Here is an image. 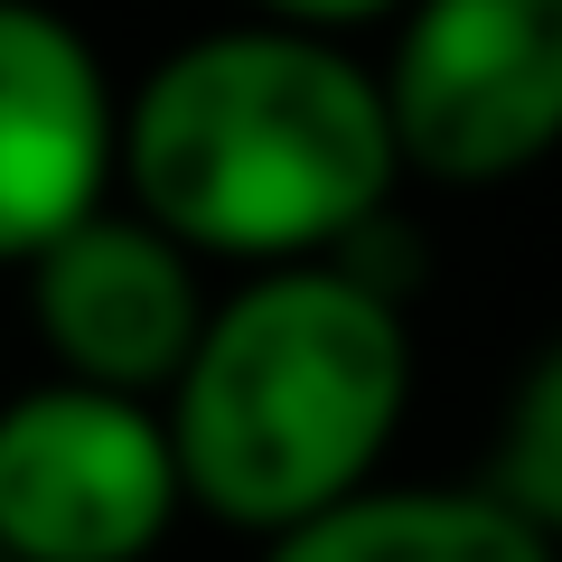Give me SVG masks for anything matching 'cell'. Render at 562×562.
<instances>
[{
    "instance_id": "cell-2",
    "label": "cell",
    "mask_w": 562,
    "mask_h": 562,
    "mask_svg": "<svg viewBox=\"0 0 562 562\" xmlns=\"http://www.w3.org/2000/svg\"><path fill=\"white\" fill-rule=\"evenodd\" d=\"M413 403L403 301L347 262H291L225 291L188 375L169 384L188 506L235 535L281 543L375 479Z\"/></svg>"
},
{
    "instance_id": "cell-6",
    "label": "cell",
    "mask_w": 562,
    "mask_h": 562,
    "mask_svg": "<svg viewBox=\"0 0 562 562\" xmlns=\"http://www.w3.org/2000/svg\"><path fill=\"white\" fill-rule=\"evenodd\" d=\"M29 310H38V338L66 384H103L132 403H169V384L188 375L206 319H216L198 254L132 206H103L57 254L29 262Z\"/></svg>"
},
{
    "instance_id": "cell-1",
    "label": "cell",
    "mask_w": 562,
    "mask_h": 562,
    "mask_svg": "<svg viewBox=\"0 0 562 562\" xmlns=\"http://www.w3.org/2000/svg\"><path fill=\"white\" fill-rule=\"evenodd\" d=\"M384 76L319 29H206L122 94V198L216 262H338L394 206Z\"/></svg>"
},
{
    "instance_id": "cell-7",
    "label": "cell",
    "mask_w": 562,
    "mask_h": 562,
    "mask_svg": "<svg viewBox=\"0 0 562 562\" xmlns=\"http://www.w3.org/2000/svg\"><path fill=\"white\" fill-rule=\"evenodd\" d=\"M262 562H562V543L487 487H357L291 525Z\"/></svg>"
},
{
    "instance_id": "cell-9",
    "label": "cell",
    "mask_w": 562,
    "mask_h": 562,
    "mask_svg": "<svg viewBox=\"0 0 562 562\" xmlns=\"http://www.w3.org/2000/svg\"><path fill=\"white\" fill-rule=\"evenodd\" d=\"M413 0H254V20H281V29H319V38H338V29H366V20H403Z\"/></svg>"
},
{
    "instance_id": "cell-8",
    "label": "cell",
    "mask_w": 562,
    "mask_h": 562,
    "mask_svg": "<svg viewBox=\"0 0 562 562\" xmlns=\"http://www.w3.org/2000/svg\"><path fill=\"white\" fill-rule=\"evenodd\" d=\"M487 497H506L535 535L562 543V338L525 366V384L506 394L497 450H487Z\"/></svg>"
},
{
    "instance_id": "cell-4",
    "label": "cell",
    "mask_w": 562,
    "mask_h": 562,
    "mask_svg": "<svg viewBox=\"0 0 562 562\" xmlns=\"http://www.w3.org/2000/svg\"><path fill=\"white\" fill-rule=\"evenodd\" d=\"M179 506L160 403L66 375L0 403V562H150Z\"/></svg>"
},
{
    "instance_id": "cell-3",
    "label": "cell",
    "mask_w": 562,
    "mask_h": 562,
    "mask_svg": "<svg viewBox=\"0 0 562 562\" xmlns=\"http://www.w3.org/2000/svg\"><path fill=\"white\" fill-rule=\"evenodd\" d=\"M375 76L413 179H525L562 150V0H413Z\"/></svg>"
},
{
    "instance_id": "cell-5",
    "label": "cell",
    "mask_w": 562,
    "mask_h": 562,
    "mask_svg": "<svg viewBox=\"0 0 562 562\" xmlns=\"http://www.w3.org/2000/svg\"><path fill=\"white\" fill-rule=\"evenodd\" d=\"M122 188V94L47 0H0V262L57 254Z\"/></svg>"
}]
</instances>
